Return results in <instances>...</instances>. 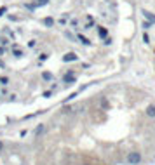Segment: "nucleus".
<instances>
[{
  "instance_id": "9",
  "label": "nucleus",
  "mask_w": 155,
  "mask_h": 165,
  "mask_svg": "<svg viewBox=\"0 0 155 165\" xmlns=\"http://www.w3.org/2000/svg\"><path fill=\"white\" fill-rule=\"evenodd\" d=\"M42 78H44V80H47V82H51V80L54 78V75H52V73H49V71H44V73H42Z\"/></svg>"
},
{
  "instance_id": "18",
  "label": "nucleus",
  "mask_w": 155,
  "mask_h": 165,
  "mask_svg": "<svg viewBox=\"0 0 155 165\" xmlns=\"http://www.w3.org/2000/svg\"><path fill=\"white\" fill-rule=\"evenodd\" d=\"M47 4V0H38V5H45Z\"/></svg>"
},
{
  "instance_id": "8",
  "label": "nucleus",
  "mask_w": 155,
  "mask_h": 165,
  "mask_svg": "<svg viewBox=\"0 0 155 165\" xmlns=\"http://www.w3.org/2000/svg\"><path fill=\"white\" fill-rule=\"evenodd\" d=\"M12 54H14L16 57H21V56H23V50L18 47V45H14V47H12Z\"/></svg>"
},
{
  "instance_id": "4",
  "label": "nucleus",
  "mask_w": 155,
  "mask_h": 165,
  "mask_svg": "<svg viewBox=\"0 0 155 165\" xmlns=\"http://www.w3.org/2000/svg\"><path fill=\"white\" fill-rule=\"evenodd\" d=\"M145 115L150 118H155V104H148L147 110H145Z\"/></svg>"
},
{
  "instance_id": "12",
  "label": "nucleus",
  "mask_w": 155,
  "mask_h": 165,
  "mask_svg": "<svg viewBox=\"0 0 155 165\" xmlns=\"http://www.w3.org/2000/svg\"><path fill=\"white\" fill-rule=\"evenodd\" d=\"M44 24H45V26H52V24H54V19H52V18H45V19H44Z\"/></svg>"
},
{
  "instance_id": "6",
  "label": "nucleus",
  "mask_w": 155,
  "mask_h": 165,
  "mask_svg": "<svg viewBox=\"0 0 155 165\" xmlns=\"http://www.w3.org/2000/svg\"><path fill=\"white\" fill-rule=\"evenodd\" d=\"M98 35L101 37V38H106V37H108V30L103 28V26H98Z\"/></svg>"
},
{
  "instance_id": "19",
  "label": "nucleus",
  "mask_w": 155,
  "mask_h": 165,
  "mask_svg": "<svg viewBox=\"0 0 155 165\" xmlns=\"http://www.w3.org/2000/svg\"><path fill=\"white\" fill-rule=\"evenodd\" d=\"M2 150H4V143L0 141V153H2Z\"/></svg>"
},
{
  "instance_id": "2",
  "label": "nucleus",
  "mask_w": 155,
  "mask_h": 165,
  "mask_svg": "<svg viewBox=\"0 0 155 165\" xmlns=\"http://www.w3.org/2000/svg\"><path fill=\"white\" fill-rule=\"evenodd\" d=\"M141 14H143V18L148 21V23H152V24H155V16H153V12H150V11H141Z\"/></svg>"
},
{
  "instance_id": "15",
  "label": "nucleus",
  "mask_w": 155,
  "mask_h": 165,
  "mask_svg": "<svg viewBox=\"0 0 155 165\" xmlns=\"http://www.w3.org/2000/svg\"><path fill=\"white\" fill-rule=\"evenodd\" d=\"M143 42H145V44H150V38H148L147 33H143Z\"/></svg>"
},
{
  "instance_id": "16",
  "label": "nucleus",
  "mask_w": 155,
  "mask_h": 165,
  "mask_svg": "<svg viewBox=\"0 0 155 165\" xmlns=\"http://www.w3.org/2000/svg\"><path fill=\"white\" fill-rule=\"evenodd\" d=\"M5 12H7V7H0V16H4Z\"/></svg>"
},
{
  "instance_id": "17",
  "label": "nucleus",
  "mask_w": 155,
  "mask_h": 165,
  "mask_svg": "<svg viewBox=\"0 0 155 165\" xmlns=\"http://www.w3.org/2000/svg\"><path fill=\"white\" fill-rule=\"evenodd\" d=\"M38 59H40V61H45V59H47V54H40L38 56Z\"/></svg>"
},
{
  "instance_id": "1",
  "label": "nucleus",
  "mask_w": 155,
  "mask_h": 165,
  "mask_svg": "<svg viewBox=\"0 0 155 165\" xmlns=\"http://www.w3.org/2000/svg\"><path fill=\"white\" fill-rule=\"evenodd\" d=\"M127 162H129V163H133V165L140 163V162H141V153H138V151H131L129 155H127Z\"/></svg>"
},
{
  "instance_id": "7",
  "label": "nucleus",
  "mask_w": 155,
  "mask_h": 165,
  "mask_svg": "<svg viewBox=\"0 0 155 165\" xmlns=\"http://www.w3.org/2000/svg\"><path fill=\"white\" fill-rule=\"evenodd\" d=\"M44 132H45V125H38V127H37V129H35V136H37V138H38V136H40V134H44Z\"/></svg>"
},
{
  "instance_id": "14",
  "label": "nucleus",
  "mask_w": 155,
  "mask_h": 165,
  "mask_svg": "<svg viewBox=\"0 0 155 165\" xmlns=\"http://www.w3.org/2000/svg\"><path fill=\"white\" fill-rule=\"evenodd\" d=\"M150 26H152V23H148V21H143V28H145V30H148Z\"/></svg>"
},
{
  "instance_id": "5",
  "label": "nucleus",
  "mask_w": 155,
  "mask_h": 165,
  "mask_svg": "<svg viewBox=\"0 0 155 165\" xmlns=\"http://www.w3.org/2000/svg\"><path fill=\"white\" fill-rule=\"evenodd\" d=\"M75 80H77V76L73 75V73H66V75L63 76V82L64 83H75Z\"/></svg>"
},
{
  "instance_id": "11",
  "label": "nucleus",
  "mask_w": 155,
  "mask_h": 165,
  "mask_svg": "<svg viewBox=\"0 0 155 165\" xmlns=\"http://www.w3.org/2000/svg\"><path fill=\"white\" fill-rule=\"evenodd\" d=\"M78 40L82 42V44H84V45H89V44H91V42H89V38H85L84 35H78Z\"/></svg>"
},
{
  "instance_id": "10",
  "label": "nucleus",
  "mask_w": 155,
  "mask_h": 165,
  "mask_svg": "<svg viewBox=\"0 0 155 165\" xmlns=\"http://www.w3.org/2000/svg\"><path fill=\"white\" fill-rule=\"evenodd\" d=\"M101 108H103V110H108V108H110V103H108V99H105V97L101 99Z\"/></svg>"
},
{
  "instance_id": "13",
  "label": "nucleus",
  "mask_w": 155,
  "mask_h": 165,
  "mask_svg": "<svg viewBox=\"0 0 155 165\" xmlns=\"http://www.w3.org/2000/svg\"><path fill=\"white\" fill-rule=\"evenodd\" d=\"M0 83H2V85H7L9 78H7V76H0Z\"/></svg>"
},
{
  "instance_id": "3",
  "label": "nucleus",
  "mask_w": 155,
  "mask_h": 165,
  "mask_svg": "<svg viewBox=\"0 0 155 165\" xmlns=\"http://www.w3.org/2000/svg\"><path fill=\"white\" fill-rule=\"evenodd\" d=\"M78 56L75 54V52H66V54L63 56V61L64 63H71V61H77Z\"/></svg>"
}]
</instances>
